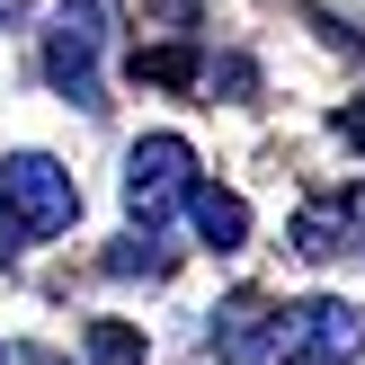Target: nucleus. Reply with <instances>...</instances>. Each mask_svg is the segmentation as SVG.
<instances>
[{
  "label": "nucleus",
  "instance_id": "1",
  "mask_svg": "<svg viewBox=\"0 0 365 365\" xmlns=\"http://www.w3.org/2000/svg\"><path fill=\"white\" fill-rule=\"evenodd\" d=\"M71 223H81V178L63 160H45V152H9L0 160V267L27 259L53 232H71Z\"/></svg>",
  "mask_w": 365,
  "mask_h": 365
},
{
  "label": "nucleus",
  "instance_id": "2",
  "mask_svg": "<svg viewBox=\"0 0 365 365\" xmlns=\"http://www.w3.org/2000/svg\"><path fill=\"white\" fill-rule=\"evenodd\" d=\"M365 356V312L339 294H303V303H277V348L267 365H356Z\"/></svg>",
  "mask_w": 365,
  "mask_h": 365
},
{
  "label": "nucleus",
  "instance_id": "3",
  "mask_svg": "<svg viewBox=\"0 0 365 365\" xmlns=\"http://www.w3.org/2000/svg\"><path fill=\"white\" fill-rule=\"evenodd\" d=\"M187 187H196V152H187V134H143L134 152H125V214H134L143 232H152L170 205H187Z\"/></svg>",
  "mask_w": 365,
  "mask_h": 365
},
{
  "label": "nucleus",
  "instance_id": "4",
  "mask_svg": "<svg viewBox=\"0 0 365 365\" xmlns=\"http://www.w3.org/2000/svg\"><path fill=\"white\" fill-rule=\"evenodd\" d=\"M98 53H107V0H81V9L63 0V18L45 36V71H53V89L71 107H107L98 98Z\"/></svg>",
  "mask_w": 365,
  "mask_h": 365
},
{
  "label": "nucleus",
  "instance_id": "5",
  "mask_svg": "<svg viewBox=\"0 0 365 365\" xmlns=\"http://www.w3.org/2000/svg\"><path fill=\"white\" fill-rule=\"evenodd\" d=\"M285 241H294V259H312V267L356 259V250H365V196H356V187H339V196H303L294 223H285Z\"/></svg>",
  "mask_w": 365,
  "mask_h": 365
},
{
  "label": "nucleus",
  "instance_id": "6",
  "mask_svg": "<svg viewBox=\"0 0 365 365\" xmlns=\"http://www.w3.org/2000/svg\"><path fill=\"white\" fill-rule=\"evenodd\" d=\"M205 339H214L223 365H267V348H277V303L267 294H223L214 321H205Z\"/></svg>",
  "mask_w": 365,
  "mask_h": 365
},
{
  "label": "nucleus",
  "instance_id": "7",
  "mask_svg": "<svg viewBox=\"0 0 365 365\" xmlns=\"http://www.w3.org/2000/svg\"><path fill=\"white\" fill-rule=\"evenodd\" d=\"M187 223H196V241H205V250H241V241H250V205H241L232 187H214V178H196V187H187Z\"/></svg>",
  "mask_w": 365,
  "mask_h": 365
},
{
  "label": "nucleus",
  "instance_id": "8",
  "mask_svg": "<svg viewBox=\"0 0 365 365\" xmlns=\"http://www.w3.org/2000/svg\"><path fill=\"white\" fill-rule=\"evenodd\" d=\"M134 81H160V89H205V53H196V45H143V53H134Z\"/></svg>",
  "mask_w": 365,
  "mask_h": 365
},
{
  "label": "nucleus",
  "instance_id": "9",
  "mask_svg": "<svg viewBox=\"0 0 365 365\" xmlns=\"http://www.w3.org/2000/svg\"><path fill=\"white\" fill-rule=\"evenodd\" d=\"M107 277H143V285H160V277H170V250H160L152 232H134V241L107 250Z\"/></svg>",
  "mask_w": 365,
  "mask_h": 365
},
{
  "label": "nucleus",
  "instance_id": "10",
  "mask_svg": "<svg viewBox=\"0 0 365 365\" xmlns=\"http://www.w3.org/2000/svg\"><path fill=\"white\" fill-rule=\"evenodd\" d=\"M89 365H143V330H125V321H89Z\"/></svg>",
  "mask_w": 365,
  "mask_h": 365
},
{
  "label": "nucleus",
  "instance_id": "11",
  "mask_svg": "<svg viewBox=\"0 0 365 365\" xmlns=\"http://www.w3.org/2000/svg\"><path fill=\"white\" fill-rule=\"evenodd\" d=\"M339 134H348L356 152H365V98H356V107H339Z\"/></svg>",
  "mask_w": 365,
  "mask_h": 365
},
{
  "label": "nucleus",
  "instance_id": "12",
  "mask_svg": "<svg viewBox=\"0 0 365 365\" xmlns=\"http://www.w3.org/2000/svg\"><path fill=\"white\" fill-rule=\"evenodd\" d=\"M0 365H9V356H0Z\"/></svg>",
  "mask_w": 365,
  "mask_h": 365
}]
</instances>
